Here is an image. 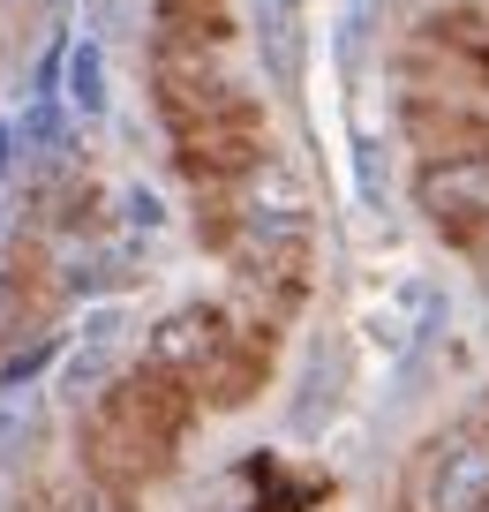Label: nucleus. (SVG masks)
<instances>
[{"instance_id": "4", "label": "nucleus", "mask_w": 489, "mask_h": 512, "mask_svg": "<svg viewBox=\"0 0 489 512\" xmlns=\"http://www.w3.org/2000/svg\"><path fill=\"white\" fill-rule=\"evenodd\" d=\"M98 98H106V91H98V53L83 46L76 53V106H98Z\"/></svg>"}, {"instance_id": "5", "label": "nucleus", "mask_w": 489, "mask_h": 512, "mask_svg": "<svg viewBox=\"0 0 489 512\" xmlns=\"http://www.w3.org/2000/svg\"><path fill=\"white\" fill-rule=\"evenodd\" d=\"M98 512H113V505H98Z\"/></svg>"}, {"instance_id": "1", "label": "nucleus", "mask_w": 489, "mask_h": 512, "mask_svg": "<svg viewBox=\"0 0 489 512\" xmlns=\"http://www.w3.org/2000/svg\"><path fill=\"white\" fill-rule=\"evenodd\" d=\"M181 437V392L174 377H128L91 422V460L106 475H143L166 460V445Z\"/></svg>"}, {"instance_id": "3", "label": "nucleus", "mask_w": 489, "mask_h": 512, "mask_svg": "<svg viewBox=\"0 0 489 512\" xmlns=\"http://www.w3.org/2000/svg\"><path fill=\"white\" fill-rule=\"evenodd\" d=\"M211 339H219V317H204V309H181V317L158 324L151 354H158V362H189V354H211Z\"/></svg>"}, {"instance_id": "2", "label": "nucleus", "mask_w": 489, "mask_h": 512, "mask_svg": "<svg viewBox=\"0 0 489 512\" xmlns=\"http://www.w3.org/2000/svg\"><path fill=\"white\" fill-rule=\"evenodd\" d=\"M429 211H437V219H444V211H452V219H459V211H489V166H444V174H429Z\"/></svg>"}]
</instances>
